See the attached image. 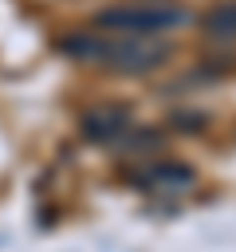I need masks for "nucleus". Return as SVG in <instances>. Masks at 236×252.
Masks as SVG:
<instances>
[{
	"mask_svg": "<svg viewBox=\"0 0 236 252\" xmlns=\"http://www.w3.org/2000/svg\"><path fill=\"white\" fill-rule=\"evenodd\" d=\"M59 51L79 59V63H94L106 67L114 75H146L157 71L173 51L161 35H122V32H71L59 39Z\"/></svg>",
	"mask_w": 236,
	"mask_h": 252,
	"instance_id": "f257e3e1",
	"label": "nucleus"
},
{
	"mask_svg": "<svg viewBox=\"0 0 236 252\" xmlns=\"http://www.w3.org/2000/svg\"><path fill=\"white\" fill-rule=\"evenodd\" d=\"M181 24H185V8H173V4H122L94 16V28L122 32V35H161Z\"/></svg>",
	"mask_w": 236,
	"mask_h": 252,
	"instance_id": "f03ea898",
	"label": "nucleus"
},
{
	"mask_svg": "<svg viewBox=\"0 0 236 252\" xmlns=\"http://www.w3.org/2000/svg\"><path fill=\"white\" fill-rule=\"evenodd\" d=\"M130 130V110L126 106H90L83 114V134L90 142H118Z\"/></svg>",
	"mask_w": 236,
	"mask_h": 252,
	"instance_id": "7ed1b4c3",
	"label": "nucleus"
},
{
	"mask_svg": "<svg viewBox=\"0 0 236 252\" xmlns=\"http://www.w3.org/2000/svg\"><path fill=\"white\" fill-rule=\"evenodd\" d=\"M201 32L212 43H232L236 39V0H220L201 16Z\"/></svg>",
	"mask_w": 236,
	"mask_h": 252,
	"instance_id": "20e7f679",
	"label": "nucleus"
}]
</instances>
